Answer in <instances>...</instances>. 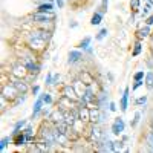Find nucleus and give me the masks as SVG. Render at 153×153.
I'll return each mask as SVG.
<instances>
[{
  "instance_id": "1",
  "label": "nucleus",
  "mask_w": 153,
  "mask_h": 153,
  "mask_svg": "<svg viewBox=\"0 0 153 153\" xmlns=\"http://www.w3.org/2000/svg\"><path fill=\"white\" fill-rule=\"evenodd\" d=\"M40 138H42V141L48 143L51 147L57 146V141H55V129H49V127H42V130H40Z\"/></svg>"
},
{
  "instance_id": "2",
  "label": "nucleus",
  "mask_w": 153,
  "mask_h": 153,
  "mask_svg": "<svg viewBox=\"0 0 153 153\" xmlns=\"http://www.w3.org/2000/svg\"><path fill=\"white\" fill-rule=\"evenodd\" d=\"M45 40H43V38L42 37H38L35 32H32L31 34V37H29V48L31 49H35V51H42L43 48H45Z\"/></svg>"
},
{
  "instance_id": "3",
  "label": "nucleus",
  "mask_w": 153,
  "mask_h": 153,
  "mask_svg": "<svg viewBox=\"0 0 153 153\" xmlns=\"http://www.w3.org/2000/svg\"><path fill=\"white\" fill-rule=\"evenodd\" d=\"M58 107L61 109V110H65V112H68V110H72V109H75V107H78V103L76 101H74V100H71V98H68V97H65L63 95V98L58 101Z\"/></svg>"
},
{
  "instance_id": "4",
  "label": "nucleus",
  "mask_w": 153,
  "mask_h": 153,
  "mask_svg": "<svg viewBox=\"0 0 153 153\" xmlns=\"http://www.w3.org/2000/svg\"><path fill=\"white\" fill-rule=\"evenodd\" d=\"M34 20L35 22H52V20H55V14H54V11L52 12H42V11H37L35 14H34Z\"/></svg>"
},
{
  "instance_id": "5",
  "label": "nucleus",
  "mask_w": 153,
  "mask_h": 153,
  "mask_svg": "<svg viewBox=\"0 0 153 153\" xmlns=\"http://www.w3.org/2000/svg\"><path fill=\"white\" fill-rule=\"evenodd\" d=\"M2 95H3L6 100H16V98L20 95V92L17 91V87L12 84V86H5V87H3Z\"/></svg>"
},
{
  "instance_id": "6",
  "label": "nucleus",
  "mask_w": 153,
  "mask_h": 153,
  "mask_svg": "<svg viewBox=\"0 0 153 153\" xmlns=\"http://www.w3.org/2000/svg\"><path fill=\"white\" fill-rule=\"evenodd\" d=\"M103 136H104V133L101 132V127L95 123L91 127V139H92V141H95V144H97V143H100L101 139H103Z\"/></svg>"
},
{
  "instance_id": "7",
  "label": "nucleus",
  "mask_w": 153,
  "mask_h": 153,
  "mask_svg": "<svg viewBox=\"0 0 153 153\" xmlns=\"http://www.w3.org/2000/svg\"><path fill=\"white\" fill-rule=\"evenodd\" d=\"M63 95L68 97V98H71V100H74V101H76V103H78V100L81 98V97H78V94H76L75 87H74V86H69V84L63 87Z\"/></svg>"
},
{
  "instance_id": "8",
  "label": "nucleus",
  "mask_w": 153,
  "mask_h": 153,
  "mask_svg": "<svg viewBox=\"0 0 153 153\" xmlns=\"http://www.w3.org/2000/svg\"><path fill=\"white\" fill-rule=\"evenodd\" d=\"M124 127H126V124H124V120L123 118H117L113 121V124H112V133L113 135H121L123 132H124Z\"/></svg>"
},
{
  "instance_id": "9",
  "label": "nucleus",
  "mask_w": 153,
  "mask_h": 153,
  "mask_svg": "<svg viewBox=\"0 0 153 153\" xmlns=\"http://www.w3.org/2000/svg\"><path fill=\"white\" fill-rule=\"evenodd\" d=\"M49 120L54 123V126L58 124V123H61V121H65V110H61V109L58 107L57 110H54L52 113L49 115Z\"/></svg>"
},
{
  "instance_id": "10",
  "label": "nucleus",
  "mask_w": 153,
  "mask_h": 153,
  "mask_svg": "<svg viewBox=\"0 0 153 153\" xmlns=\"http://www.w3.org/2000/svg\"><path fill=\"white\" fill-rule=\"evenodd\" d=\"M26 72H28V69L23 65H16L14 68H12V75H14L16 78H23V76L26 75Z\"/></svg>"
},
{
  "instance_id": "11",
  "label": "nucleus",
  "mask_w": 153,
  "mask_h": 153,
  "mask_svg": "<svg viewBox=\"0 0 153 153\" xmlns=\"http://www.w3.org/2000/svg\"><path fill=\"white\" fill-rule=\"evenodd\" d=\"M43 104H45V101H43V97L40 95V98H38V100L35 101V104H34V110H32V120L38 117V113H40V112H42V109H43Z\"/></svg>"
},
{
  "instance_id": "12",
  "label": "nucleus",
  "mask_w": 153,
  "mask_h": 153,
  "mask_svg": "<svg viewBox=\"0 0 153 153\" xmlns=\"http://www.w3.org/2000/svg\"><path fill=\"white\" fill-rule=\"evenodd\" d=\"M14 86L17 87V91H19L20 94H26V92H28V83L25 81L23 78H17V80L14 81Z\"/></svg>"
},
{
  "instance_id": "13",
  "label": "nucleus",
  "mask_w": 153,
  "mask_h": 153,
  "mask_svg": "<svg viewBox=\"0 0 153 153\" xmlns=\"http://www.w3.org/2000/svg\"><path fill=\"white\" fill-rule=\"evenodd\" d=\"M78 112H80V120H81L83 123L91 121V109H87V106L78 107Z\"/></svg>"
},
{
  "instance_id": "14",
  "label": "nucleus",
  "mask_w": 153,
  "mask_h": 153,
  "mask_svg": "<svg viewBox=\"0 0 153 153\" xmlns=\"http://www.w3.org/2000/svg\"><path fill=\"white\" fill-rule=\"evenodd\" d=\"M81 57H83V54L80 52V51H71V52H69V60H68V63H69V65L78 63V61L81 60Z\"/></svg>"
},
{
  "instance_id": "15",
  "label": "nucleus",
  "mask_w": 153,
  "mask_h": 153,
  "mask_svg": "<svg viewBox=\"0 0 153 153\" xmlns=\"http://www.w3.org/2000/svg\"><path fill=\"white\" fill-rule=\"evenodd\" d=\"M26 141H28L26 135H25L23 132H22V133H20V132H16V133H14V144H16V146H23Z\"/></svg>"
},
{
  "instance_id": "16",
  "label": "nucleus",
  "mask_w": 153,
  "mask_h": 153,
  "mask_svg": "<svg viewBox=\"0 0 153 153\" xmlns=\"http://www.w3.org/2000/svg\"><path fill=\"white\" fill-rule=\"evenodd\" d=\"M127 106H129V87L124 89V94H123V98H121V110L126 112Z\"/></svg>"
},
{
  "instance_id": "17",
  "label": "nucleus",
  "mask_w": 153,
  "mask_h": 153,
  "mask_svg": "<svg viewBox=\"0 0 153 153\" xmlns=\"http://www.w3.org/2000/svg\"><path fill=\"white\" fill-rule=\"evenodd\" d=\"M101 112H103V109H91V121L92 123H100V118H101Z\"/></svg>"
},
{
  "instance_id": "18",
  "label": "nucleus",
  "mask_w": 153,
  "mask_h": 153,
  "mask_svg": "<svg viewBox=\"0 0 153 153\" xmlns=\"http://www.w3.org/2000/svg\"><path fill=\"white\" fill-rule=\"evenodd\" d=\"M74 87H75L76 94H78V97H83V95H84L86 87H84V84H83V80H76V81L74 83Z\"/></svg>"
},
{
  "instance_id": "19",
  "label": "nucleus",
  "mask_w": 153,
  "mask_h": 153,
  "mask_svg": "<svg viewBox=\"0 0 153 153\" xmlns=\"http://www.w3.org/2000/svg\"><path fill=\"white\" fill-rule=\"evenodd\" d=\"M37 11H42V12H48V11H49V12H52V11H54V5L48 0V2H45V3H42L40 6H38Z\"/></svg>"
},
{
  "instance_id": "20",
  "label": "nucleus",
  "mask_w": 153,
  "mask_h": 153,
  "mask_svg": "<svg viewBox=\"0 0 153 153\" xmlns=\"http://www.w3.org/2000/svg\"><path fill=\"white\" fill-rule=\"evenodd\" d=\"M149 34H150V28L147 26V25H146L144 28H141V29H139V31L136 32V35H138V38H139V40H141V38H146V37H149Z\"/></svg>"
},
{
  "instance_id": "21",
  "label": "nucleus",
  "mask_w": 153,
  "mask_h": 153,
  "mask_svg": "<svg viewBox=\"0 0 153 153\" xmlns=\"http://www.w3.org/2000/svg\"><path fill=\"white\" fill-rule=\"evenodd\" d=\"M101 20H103V12H95V14L92 16V20H91V23L94 25V26H95V25H100L101 23Z\"/></svg>"
},
{
  "instance_id": "22",
  "label": "nucleus",
  "mask_w": 153,
  "mask_h": 153,
  "mask_svg": "<svg viewBox=\"0 0 153 153\" xmlns=\"http://www.w3.org/2000/svg\"><path fill=\"white\" fill-rule=\"evenodd\" d=\"M146 86H147V89H153V72H147V75H146Z\"/></svg>"
},
{
  "instance_id": "23",
  "label": "nucleus",
  "mask_w": 153,
  "mask_h": 153,
  "mask_svg": "<svg viewBox=\"0 0 153 153\" xmlns=\"http://www.w3.org/2000/svg\"><path fill=\"white\" fill-rule=\"evenodd\" d=\"M40 28L46 31H52L54 29V20L52 22H40Z\"/></svg>"
},
{
  "instance_id": "24",
  "label": "nucleus",
  "mask_w": 153,
  "mask_h": 153,
  "mask_svg": "<svg viewBox=\"0 0 153 153\" xmlns=\"http://www.w3.org/2000/svg\"><path fill=\"white\" fill-rule=\"evenodd\" d=\"M146 141H147V146L150 147V152H153V130H150L146 136Z\"/></svg>"
},
{
  "instance_id": "25",
  "label": "nucleus",
  "mask_w": 153,
  "mask_h": 153,
  "mask_svg": "<svg viewBox=\"0 0 153 153\" xmlns=\"http://www.w3.org/2000/svg\"><path fill=\"white\" fill-rule=\"evenodd\" d=\"M9 141H11V139H9V136H5V138H2V141H0V150L3 152V150L8 147Z\"/></svg>"
},
{
  "instance_id": "26",
  "label": "nucleus",
  "mask_w": 153,
  "mask_h": 153,
  "mask_svg": "<svg viewBox=\"0 0 153 153\" xmlns=\"http://www.w3.org/2000/svg\"><path fill=\"white\" fill-rule=\"evenodd\" d=\"M91 40H92L91 37H84V40H81V43H80V48L81 49H87L89 45H91Z\"/></svg>"
},
{
  "instance_id": "27",
  "label": "nucleus",
  "mask_w": 153,
  "mask_h": 153,
  "mask_svg": "<svg viewBox=\"0 0 153 153\" xmlns=\"http://www.w3.org/2000/svg\"><path fill=\"white\" fill-rule=\"evenodd\" d=\"M81 80H83V83H86V84H92V83H94L92 76L89 75V74H86V72H84V74L81 75Z\"/></svg>"
},
{
  "instance_id": "28",
  "label": "nucleus",
  "mask_w": 153,
  "mask_h": 153,
  "mask_svg": "<svg viewBox=\"0 0 153 153\" xmlns=\"http://www.w3.org/2000/svg\"><path fill=\"white\" fill-rule=\"evenodd\" d=\"M25 126H26V121H25V120L16 123V126H14V133H16V132H20V129H23Z\"/></svg>"
},
{
  "instance_id": "29",
  "label": "nucleus",
  "mask_w": 153,
  "mask_h": 153,
  "mask_svg": "<svg viewBox=\"0 0 153 153\" xmlns=\"http://www.w3.org/2000/svg\"><path fill=\"white\" fill-rule=\"evenodd\" d=\"M139 52H141V43L136 42V43H135V49H133L132 55H133V57H138V55H139Z\"/></svg>"
},
{
  "instance_id": "30",
  "label": "nucleus",
  "mask_w": 153,
  "mask_h": 153,
  "mask_svg": "<svg viewBox=\"0 0 153 153\" xmlns=\"http://www.w3.org/2000/svg\"><path fill=\"white\" fill-rule=\"evenodd\" d=\"M152 6H153V0H149V2H147V5H146V8H144V11H143V17L149 14V11L152 9Z\"/></svg>"
},
{
  "instance_id": "31",
  "label": "nucleus",
  "mask_w": 153,
  "mask_h": 153,
  "mask_svg": "<svg viewBox=\"0 0 153 153\" xmlns=\"http://www.w3.org/2000/svg\"><path fill=\"white\" fill-rule=\"evenodd\" d=\"M130 8H132L133 12H138V9H139V0H132V2H130Z\"/></svg>"
},
{
  "instance_id": "32",
  "label": "nucleus",
  "mask_w": 153,
  "mask_h": 153,
  "mask_svg": "<svg viewBox=\"0 0 153 153\" xmlns=\"http://www.w3.org/2000/svg\"><path fill=\"white\" fill-rule=\"evenodd\" d=\"M123 150V141H115L113 143V152H121Z\"/></svg>"
},
{
  "instance_id": "33",
  "label": "nucleus",
  "mask_w": 153,
  "mask_h": 153,
  "mask_svg": "<svg viewBox=\"0 0 153 153\" xmlns=\"http://www.w3.org/2000/svg\"><path fill=\"white\" fill-rule=\"evenodd\" d=\"M139 120H141V113L136 112V113H135V118H133V121H132V127H136L138 123H139Z\"/></svg>"
},
{
  "instance_id": "34",
  "label": "nucleus",
  "mask_w": 153,
  "mask_h": 153,
  "mask_svg": "<svg viewBox=\"0 0 153 153\" xmlns=\"http://www.w3.org/2000/svg\"><path fill=\"white\" fill-rule=\"evenodd\" d=\"M43 101H45V104H51L52 103V97H51V94H43Z\"/></svg>"
},
{
  "instance_id": "35",
  "label": "nucleus",
  "mask_w": 153,
  "mask_h": 153,
  "mask_svg": "<svg viewBox=\"0 0 153 153\" xmlns=\"http://www.w3.org/2000/svg\"><path fill=\"white\" fill-rule=\"evenodd\" d=\"M25 100H26V97H25V94L19 95V97L16 98V106H19V104H23V103H25Z\"/></svg>"
},
{
  "instance_id": "36",
  "label": "nucleus",
  "mask_w": 153,
  "mask_h": 153,
  "mask_svg": "<svg viewBox=\"0 0 153 153\" xmlns=\"http://www.w3.org/2000/svg\"><path fill=\"white\" fill-rule=\"evenodd\" d=\"M107 35V29H101L100 31V34L97 35V40H103V38Z\"/></svg>"
},
{
  "instance_id": "37",
  "label": "nucleus",
  "mask_w": 153,
  "mask_h": 153,
  "mask_svg": "<svg viewBox=\"0 0 153 153\" xmlns=\"http://www.w3.org/2000/svg\"><path fill=\"white\" fill-rule=\"evenodd\" d=\"M133 78H135V81H139V80H143V78H144V72H143V71H139V72H136V74H135V76H133Z\"/></svg>"
},
{
  "instance_id": "38",
  "label": "nucleus",
  "mask_w": 153,
  "mask_h": 153,
  "mask_svg": "<svg viewBox=\"0 0 153 153\" xmlns=\"http://www.w3.org/2000/svg\"><path fill=\"white\" fill-rule=\"evenodd\" d=\"M135 103H136L138 106H139V104H146V103H147V97H146V95H144V97H139Z\"/></svg>"
},
{
  "instance_id": "39",
  "label": "nucleus",
  "mask_w": 153,
  "mask_h": 153,
  "mask_svg": "<svg viewBox=\"0 0 153 153\" xmlns=\"http://www.w3.org/2000/svg\"><path fill=\"white\" fill-rule=\"evenodd\" d=\"M23 133L26 135V136H31V135H32V126H28L26 129L23 130Z\"/></svg>"
},
{
  "instance_id": "40",
  "label": "nucleus",
  "mask_w": 153,
  "mask_h": 153,
  "mask_svg": "<svg viewBox=\"0 0 153 153\" xmlns=\"http://www.w3.org/2000/svg\"><path fill=\"white\" fill-rule=\"evenodd\" d=\"M143 84H144V81H143V80H139V81H135V84H133V87H132V89H133V91H136V89H138L139 86H143Z\"/></svg>"
},
{
  "instance_id": "41",
  "label": "nucleus",
  "mask_w": 153,
  "mask_h": 153,
  "mask_svg": "<svg viewBox=\"0 0 153 153\" xmlns=\"http://www.w3.org/2000/svg\"><path fill=\"white\" fill-rule=\"evenodd\" d=\"M107 3H109V0H103V2H101V11H100V12H104V11H106Z\"/></svg>"
},
{
  "instance_id": "42",
  "label": "nucleus",
  "mask_w": 153,
  "mask_h": 153,
  "mask_svg": "<svg viewBox=\"0 0 153 153\" xmlns=\"http://www.w3.org/2000/svg\"><path fill=\"white\" fill-rule=\"evenodd\" d=\"M146 25H147V26H150V25H153V14H152L150 17H147V20H146Z\"/></svg>"
},
{
  "instance_id": "43",
  "label": "nucleus",
  "mask_w": 153,
  "mask_h": 153,
  "mask_svg": "<svg viewBox=\"0 0 153 153\" xmlns=\"http://www.w3.org/2000/svg\"><path fill=\"white\" fill-rule=\"evenodd\" d=\"M46 84H52V74H48V76H46Z\"/></svg>"
},
{
  "instance_id": "44",
  "label": "nucleus",
  "mask_w": 153,
  "mask_h": 153,
  "mask_svg": "<svg viewBox=\"0 0 153 153\" xmlns=\"http://www.w3.org/2000/svg\"><path fill=\"white\" fill-rule=\"evenodd\" d=\"M109 109H110V112L117 110V106H115V103H109Z\"/></svg>"
},
{
  "instance_id": "45",
  "label": "nucleus",
  "mask_w": 153,
  "mask_h": 153,
  "mask_svg": "<svg viewBox=\"0 0 153 153\" xmlns=\"http://www.w3.org/2000/svg\"><path fill=\"white\" fill-rule=\"evenodd\" d=\"M58 80H60V75H54V76H52V84H57Z\"/></svg>"
},
{
  "instance_id": "46",
  "label": "nucleus",
  "mask_w": 153,
  "mask_h": 153,
  "mask_svg": "<svg viewBox=\"0 0 153 153\" xmlns=\"http://www.w3.org/2000/svg\"><path fill=\"white\" fill-rule=\"evenodd\" d=\"M38 91H40V89H38V86H34V87H32V94H34V95H37Z\"/></svg>"
},
{
  "instance_id": "47",
  "label": "nucleus",
  "mask_w": 153,
  "mask_h": 153,
  "mask_svg": "<svg viewBox=\"0 0 153 153\" xmlns=\"http://www.w3.org/2000/svg\"><path fill=\"white\" fill-rule=\"evenodd\" d=\"M57 5H58V8H63V5H65V2H63V0H57Z\"/></svg>"
},
{
  "instance_id": "48",
  "label": "nucleus",
  "mask_w": 153,
  "mask_h": 153,
  "mask_svg": "<svg viewBox=\"0 0 153 153\" xmlns=\"http://www.w3.org/2000/svg\"><path fill=\"white\" fill-rule=\"evenodd\" d=\"M152 42H153V37H152Z\"/></svg>"
}]
</instances>
